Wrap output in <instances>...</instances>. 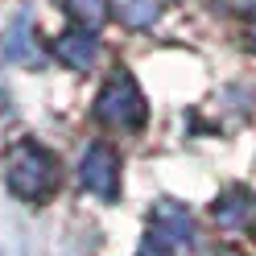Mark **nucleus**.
<instances>
[{
	"label": "nucleus",
	"mask_w": 256,
	"mask_h": 256,
	"mask_svg": "<svg viewBox=\"0 0 256 256\" xmlns=\"http://www.w3.org/2000/svg\"><path fill=\"white\" fill-rule=\"evenodd\" d=\"M4 178L21 202H46L58 190V157L50 149H42L38 140H21L8 153Z\"/></svg>",
	"instance_id": "nucleus-1"
},
{
	"label": "nucleus",
	"mask_w": 256,
	"mask_h": 256,
	"mask_svg": "<svg viewBox=\"0 0 256 256\" xmlns=\"http://www.w3.org/2000/svg\"><path fill=\"white\" fill-rule=\"evenodd\" d=\"M95 116L108 128H140L145 124V95H140L136 78L128 70H116L104 83L100 100H95Z\"/></svg>",
	"instance_id": "nucleus-2"
},
{
	"label": "nucleus",
	"mask_w": 256,
	"mask_h": 256,
	"mask_svg": "<svg viewBox=\"0 0 256 256\" xmlns=\"http://www.w3.org/2000/svg\"><path fill=\"white\" fill-rule=\"evenodd\" d=\"M78 182H83L87 194L104 198V202H116V194H120V157L108 145H91L83 153V162H78Z\"/></svg>",
	"instance_id": "nucleus-3"
},
{
	"label": "nucleus",
	"mask_w": 256,
	"mask_h": 256,
	"mask_svg": "<svg viewBox=\"0 0 256 256\" xmlns=\"http://www.w3.org/2000/svg\"><path fill=\"white\" fill-rule=\"evenodd\" d=\"M153 244H162L174 256H186L194 248V219L178 202H162L153 211Z\"/></svg>",
	"instance_id": "nucleus-4"
},
{
	"label": "nucleus",
	"mask_w": 256,
	"mask_h": 256,
	"mask_svg": "<svg viewBox=\"0 0 256 256\" xmlns=\"http://www.w3.org/2000/svg\"><path fill=\"white\" fill-rule=\"evenodd\" d=\"M54 58L66 62L70 70H87L95 58H100V38L91 34V29H70V34H62L54 42Z\"/></svg>",
	"instance_id": "nucleus-5"
},
{
	"label": "nucleus",
	"mask_w": 256,
	"mask_h": 256,
	"mask_svg": "<svg viewBox=\"0 0 256 256\" xmlns=\"http://www.w3.org/2000/svg\"><path fill=\"white\" fill-rule=\"evenodd\" d=\"M256 215V198L248 190H228L219 202H215V219L219 228H244V223Z\"/></svg>",
	"instance_id": "nucleus-6"
},
{
	"label": "nucleus",
	"mask_w": 256,
	"mask_h": 256,
	"mask_svg": "<svg viewBox=\"0 0 256 256\" xmlns=\"http://www.w3.org/2000/svg\"><path fill=\"white\" fill-rule=\"evenodd\" d=\"M66 8H70V17H78L91 29L108 21V0H66Z\"/></svg>",
	"instance_id": "nucleus-7"
},
{
	"label": "nucleus",
	"mask_w": 256,
	"mask_h": 256,
	"mask_svg": "<svg viewBox=\"0 0 256 256\" xmlns=\"http://www.w3.org/2000/svg\"><path fill=\"white\" fill-rule=\"evenodd\" d=\"M157 12H162L157 0H120V17H124L128 25H149Z\"/></svg>",
	"instance_id": "nucleus-8"
},
{
	"label": "nucleus",
	"mask_w": 256,
	"mask_h": 256,
	"mask_svg": "<svg viewBox=\"0 0 256 256\" xmlns=\"http://www.w3.org/2000/svg\"><path fill=\"white\" fill-rule=\"evenodd\" d=\"M215 8H256V0H211Z\"/></svg>",
	"instance_id": "nucleus-9"
},
{
	"label": "nucleus",
	"mask_w": 256,
	"mask_h": 256,
	"mask_svg": "<svg viewBox=\"0 0 256 256\" xmlns=\"http://www.w3.org/2000/svg\"><path fill=\"white\" fill-rule=\"evenodd\" d=\"M136 256H166V248H162V244H145Z\"/></svg>",
	"instance_id": "nucleus-10"
},
{
	"label": "nucleus",
	"mask_w": 256,
	"mask_h": 256,
	"mask_svg": "<svg viewBox=\"0 0 256 256\" xmlns=\"http://www.w3.org/2000/svg\"><path fill=\"white\" fill-rule=\"evenodd\" d=\"M248 46L256 50V12H252V25H248Z\"/></svg>",
	"instance_id": "nucleus-11"
},
{
	"label": "nucleus",
	"mask_w": 256,
	"mask_h": 256,
	"mask_svg": "<svg viewBox=\"0 0 256 256\" xmlns=\"http://www.w3.org/2000/svg\"><path fill=\"white\" fill-rule=\"evenodd\" d=\"M219 256H240V252H219Z\"/></svg>",
	"instance_id": "nucleus-12"
}]
</instances>
